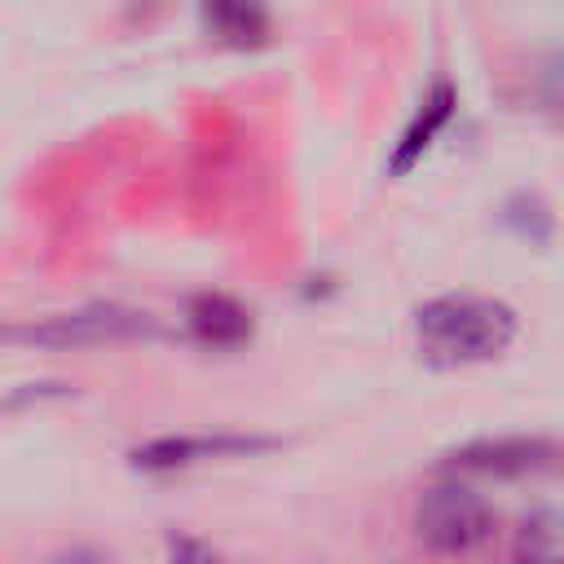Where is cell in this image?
Wrapping results in <instances>:
<instances>
[{
	"instance_id": "obj_11",
	"label": "cell",
	"mask_w": 564,
	"mask_h": 564,
	"mask_svg": "<svg viewBox=\"0 0 564 564\" xmlns=\"http://www.w3.org/2000/svg\"><path fill=\"white\" fill-rule=\"evenodd\" d=\"M53 564H110L101 551H88V546H79V551H66V555H57Z\"/></svg>"
},
{
	"instance_id": "obj_10",
	"label": "cell",
	"mask_w": 564,
	"mask_h": 564,
	"mask_svg": "<svg viewBox=\"0 0 564 564\" xmlns=\"http://www.w3.org/2000/svg\"><path fill=\"white\" fill-rule=\"evenodd\" d=\"M167 564H225V560L216 551H207L203 542H194V538H172Z\"/></svg>"
},
{
	"instance_id": "obj_7",
	"label": "cell",
	"mask_w": 564,
	"mask_h": 564,
	"mask_svg": "<svg viewBox=\"0 0 564 564\" xmlns=\"http://www.w3.org/2000/svg\"><path fill=\"white\" fill-rule=\"evenodd\" d=\"M198 9H203V31L229 48H256L273 31L264 0H203Z\"/></svg>"
},
{
	"instance_id": "obj_9",
	"label": "cell",
	"mask_w": 564,
	"mask_h": 564,
	"mask_svg": "<svg viewBox=\"0 0 564 564\" xmlns=\"http://www.w3.org/2000/svg\"><path fill=\"white\" fill-rule=\"evenodd\" d=\"M511 564H564V511H533L511 538Z\"/></svg>"
},
{
	"instance_id": "obj_6",
	"label": "cell",
	"mask_w": 564,
	"mask_h": 564,
	"mask_svg": "<svg viewBox=\"0 0 564 564\" xmlns=\"http://www.w3.org/2000/svg\"><path fill=\"white\" fill-rule=\"evenodd\" d=\"M185 326L203 348H242L251 339V313L225 291H203L185 308Z\"/></svg>"
},
{
	"instance_id": "obj_4",
	"label": "cell",
	"mask_w": 564,
	"mask_h": 564,
	"mask_svg": "<svg viewBox=\"0 0 564 564\" xmlns=\"http://www.w3.org/2000/svg\"><path fill=\"white\" fill-rule=\"evenodd\" d=\"M154 322L137 308H119V304H97V308H79V313H62L48 317L40 326L18 330L31 344H106V339H132V335H150Z\"/></svg>"
},
{
	"instance_id": "obj_2",
	"label": "cell",
	"mask_w": 564,
	"mask_h": 564,
	"mask_svg": "<svg viewBox=\"0 0 564 564\" xmlns=\"http://www.w3.org/2000/svg\"><path fill=\"white\" fill-rule=\"evenodd\" d=\"M414 529L419 538L441 551V555H463L471 546H480L494 529V511L489 502L471 489V485H458V480H445V485H432L419 507H414Z\"/></svg>"
},
{
	"instance_id": "obj_1",
	"label": "cell",
	"mask_w": 564,
	"mask_h": 564,
	"mask_svg": "<svg viewBox=\"0 0 564 564\" xmlns=\"http://www.w3.org/2000/svg\"><path fill=\"white\" fill-rule=\"evenodd\" d=\"M516 339V313L489 295H436L414 313L419 357L432 366H471Z\"/></svg>"
},
{
	"instance_id": "obj_3",
	"label": "cell",
	"mask_w": 564,
	"mask_h": 564,
	"mask_svg": "<svg viewBox=\"0 0 564 564\" xmlns=\"http://www.w3.org/2000/svg\"><path fill=\"white\" fill-rule=\"evenodd\" d=\"M560 463L564 449L546 436H480L449 454L454 471H476V476H529V471H551Z\"/></svg>"
},
{
	"instance_id": "obj_8",
	"label": "cell",
	"mask_w": 564,
	"mask_h": 564,
	"mask_svg": "<svg viewBox=\"0 0 564 564\" xmlns=\"http://www.w3.org/2000/svg\"><path fill=\"white\" fill-rule=\"evenodd\" d=\"M454 106H458V93H454V84H445V79H441V84L419 101V110H414L410 128H405V132H401V141H397L392 163H388V172H392V176L410 172V167L432 150V141H436V132L449 123Z\"/></svg>"
},
{
	"instance_id": "obj_5",
	"label": "cell",
	"mask_w": 564,
	"mask_h": 564,
	"mask_svg": "<svg viewBox=\"0 0 564 564\" xmlns=\"http://www.w3.org/2000/svg\"><path fill=\"white\" fill-rule=\"evenodd\" d=\"M264 445L269 441H260V436H163V441H150L145 449H137L132 463L141 471H176V467H189L203 458H234V454H251Z\"/></svg>"
}]
</instances>
